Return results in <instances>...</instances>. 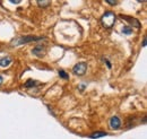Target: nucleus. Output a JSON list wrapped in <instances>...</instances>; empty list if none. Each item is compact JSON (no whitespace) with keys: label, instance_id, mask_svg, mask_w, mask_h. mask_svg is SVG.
<instances>
[{"label":"nucleus","instance_id":"nucleus-5","mask_svg":"<svg viewBox=\"0 0 147 139\" xmlns=\"http://www.w3.org/2000/svg\"><path fill=\"white\" fill-rule=\"evenodd\" d=\"M32 53H33L34 55L38 57V58H42V57H44V54H45V48H44L43 45H36V47L32 50Z\"/></svg>","mask_w":147,"mask_h":139},{"label":"nucleus","instance_id":"nucleus-7","mask_svg":"<svg viewBox=\"0 0 147 139\" xmlns=\"http://www.w3.org/2000/svg\"><path fill=\"white\" fill-rule=\"evenodd\" d=\"M108 134L104 132V131H95L93 132L92 135H90V138L92 139H97V138H102V137H107Z\"/></svg>","mask_w":147,"mask_h":139},{"label":"nucleus","instance_id":"nucleus-4","mask_svg":"<svg viewBox=\"0 0 147 139\" xmlns=\"http://www.w3.org/2000/svg\"><path fill=\"white\" fill-rule=\"evenodd\" d=\"M109 124H110V128L113 129V130H118L121 128V120L118 118V117H112L109 121Z\"/></svg>","mask_w":147,"mask_h":139},{"label":"nucleus","instance_id":"nucleus-10","mask_svg":"<svg viewBox=\"0 0 147 139\" xmlns=\"http://www.w3.org/2000/svg\"><path fill=\"white\" fill-rule=\"evenodd\" d=\"M121 32H122V34H126V35H130L132 33V28L130 27V26H123L122 27V30H121Z\"/></svg>","mask_w":147,"mask_h":139},{"label":"nucleus","instance_id":"nucleus-18","mask_svg":"<svg viewBox=\"0 0 147 139\" xmlns=\"http://www.w3.org/2000/svg\"><path fill=\"white\" fill-rule=\"evenodd\" d=\"M3 83V78H2V76H0V85Z\"/></svg>","mask_w":147,"mask_h":139},{"label":"nucleus","instance_id":"nucleus-15","mask_svg":"<svg viewBox=\"0 0 147 139\" xmlns=\"http://www.w3.org/2000/svg\"><path fill=\"white\" fill-rule=\"evenodd\" d=\"M85 86H86L85 84H82V85L79 86V88H80V90H84V88H85Z\"/></svg>","mask_w":147,"mask_h":139},{"label":"nucleus","instance_id":"nucleus-17","mask_svg":"<svg viewBox=\"0 0 147 139\" xmlns=\"http://www.w3.org/2000/svg\"><path fill=\"white\" fill-rule=\"evenodd\" d=\"M104 62H105V63L108 65V67H109V68H111V63H110V62H109V60H105Z\"/></svg>","mask_w":147,"mask_h":139},{"label":"nucleus","instance_id":"nucleus-14","mask_svg":"<svg viewBox=\"0 0 147 139\" xmlns=\"http://www.w3.org/2000/svg\"><path fill=\"white\" fill-rule=\"evenodd\" d=\"M10 2H11V3H19L20 1H19V0H10Z\"/></svg>","mask_w":147,"mask_h":139},{"label":"nucleus","instance_id":"nucleus-11","mask_svg":"<svg viewBox=\"0 0 147 139\" xmlns=\"http://www.w3.org/2000/svg\"><path fill=\"white\" fill-rule=\"evenodd\" d=\"M50 3H51V1H37V5H38L40 7H43V8L50 6Z\"/></svg>","mask_w":147,"mask_h":139},{"label":"nucleus","instance_id":"nucleus-13","mask_svg":"<svg viewBox=\"0 0 147 139\" xmlns=\"http://www.w3.org/2000/svg\"><path fill=\"white\" fill-rule=\"evenodd\" d=\"M107 3H109L111 6H114V5H117L118 3V1H111V0H107Z\"/></svg>","mask_w":147,"mask_h":139},{"label":"nucleus","instance_id":"nucleus-9","mask_svg":"<svg viewBox=\"0 0 147 139\" xmlns=\"http://www.w3.org/2000/svg\"><path fill=\"white\" fill-rule=\"evenodd\" d=\"M38 84H40L38 82H35V80H33V79H30V80L26 82L25 87H26V88H30V87H34L35 85H38Z\"/></svg>","mask_w":147,"mask_h":139},{"label":"nucleus","instance_id":"nucleus-2","mask_svg":"<svg viewBox=\"0 0 147 139\" xmlns=\"http://www.w3.org/2000/svg\"><path fill=\"white\" fill-rule=\"evenodd\" d=\"M86 70H87V63L86 62H78L74 66L73 72L76 76H83L86 74Z\"/></svg>","mask_w":147,"mask_h":139},{"label":"nucleus","instance_id":"nucleus-12","mask_svg":"<svg viewBox=\"0 0 147 139\" xmlns=\"http://www.w3.org/2000/svg\"><path fill=\"white\" fill-rule=\"evenodd\" d=\"M59 76L61 78H63V79H69V75L63 70H59Z\"/></svg>","mask_w":147,"mask_h":139},{"label":"nucleus","instance_id":"nucleus-16","mask_svg":"<svg viewBox=\"0 0 147 139\" xmlns=\"http://www.w3.org/2000/svg\"><path fill=\"white\" fill-rule=\"evenodd\" d=\"M143 47H146V36L144 37V41H143Z\"/></svg>","mask_w":147,"mask_h":139},{"label":"nucleus","instance_id":"nucleus-8","mask_svg":"<svg viewBox=\"0 0 147 139\" xmlns=\"http://www.w3.org/2000/svg\"><path fill=\"white\" fill-rule=\"evenodd\" d=\"M121 18H122V19H126V20H128V22H130V23H131V24H134V26H136L137 28H139V27H140V23H139L136 18L127 17V16H123V15H121Z\"/></svg>","mask_w":147,"mask_h":139},{"label":"nucleus","instance_id":"nucleus-1","mask_svg":"<svg viewBox=\"0 0 147 139\" xmlns=\"http://www.w3.org/2000/svg\"><path fill=\"white\" fill-rule=\"evenodd\" d=\"M115 19H117V15L113 11H105L101 17V23L105 28H111L114 25Z\"/></svg>","mask_w":147,"mask_h":139},{"label":"nucleus","instance_id":"nucleus-3","mask_svg":"<svg viewBox=\"0 0 147 139\" xmlns=\"http://www.w3.org/2000/svg\"><path fill=\"white\" fill-rule=\"evenodd\" d=\"M44 37H34V36H22V37H18L16 41L13 42L14 45H20V44H26L28 42H32V41H38V40H42Z\"/></svg>","mask_w":147,"mask_h":139},{"label":"nucleus","instance_id":"nucleus-6","mask_svg":"<svg viewBox=\"0 0 147 139\" xmlns=\"http://www.w3.org/2000/svg\"><path fill=\"white\" fill-rule=\"evenodd\" d=\"M10 63H11V58H9V57L0 58V66L1 67H8Z\"/></svg>","mask_w":147,"mask_h":139}]
</instances>
